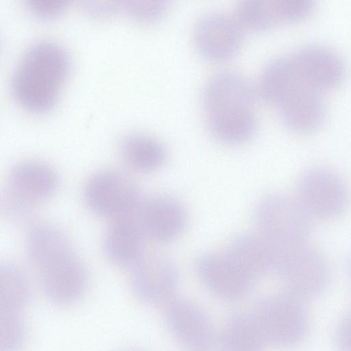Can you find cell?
I'll return each mask as SVG.
<instances>
[{
	"label": "cell",
	"mask_w": 351,
	"mask_h": 351,
	"mask_svg": "<svg viewBox=\"0 0 351 351\" xmlns=\"http://www.w3.org/2000/svg\"><path fill=\"white\" fill-rule=\"evenodd\" d=\"M346 74L345 62L337 52L323 45H305L264 66L258 93L276 108L287 128L311 133L322 125L326 96L340 85Z\"/></svg>",
	"instance_id": "6da1fadb"
},
{
	"label": "cell",
	"mask_w": 351,
	"mask_h": 351,
	"mask_svg": "<svg viewBox=\"0 0 351 351\" xmlns=\"http://www.w3.org/2000/svg\"><path fill=\"white\" fill-rule=\"evenodd\" d=\"M71 67L70 56L59 43L32 44L14 68L10 82L12 97L23 109L41 113L56 104Z\"/></svg>",
	"instance_id": "7a4b0ae2"
},
{
	"label": "cell",
	"mask_w": 351,
	"mask_h": 351,
	"mask_svg": "<svg viewBox=\"0 0 351 351\" xmlns=\"http://www.w3.org/2000/svg\"><path fill=\"white\" fill-rule=\"evenodd\" d=\"M202 98L208 128L217 139L239 144L253 136L256 90L243 75L234 71L215 75L205 84Z\"/></svg>",
	"instance_id": "3957f363"
},
{
	"label": "cell",
	"mask_w": 351,
	"mask_h": 351,
	"mask_svg": "<svg viewBox=\"0 0 351 351\" xmlns=\"http://www.w3.org/2000/svg\"><path fill=\"white\" fill-rule=\"evenodd\" d=\"M253 217L256 234L265 242L274 260L307 243L311 232V217L295 196L285 193L263 197Z\"/></svg>",
	"instance_id": "277c9868"
},
{
	"label": "cell",
	"mask_w": 351,
	"mask_h": 351,
	"mask_svg": "<svg viewBox=\"0 0 351 351\" xmlns=\"http://www.w3.org/2000/svg\"><path fill=\"white\" fill-rule=\"evenodd\" d=\"M303 302L287 291L257 302L253 314L267 343L290 348L304 340L308 330L309 318Z\"/></svg>",
	"instance_id": "5b68a950"
},
{
	"label": "cell",
	"mask_w": 351,
	"mask_h": 351,
	"mask_svg": "<svg viewBox=\"0 0 351 351\" xmlns=\"http://www.w3.org/2000/svg\"><path fill=\"white\" fill-rule=\"evenodd\" d=\"M83 195L93 213L112 221L132 215L142 199L132 178L116 169L93 174L85 183Z\"/></svg>",
	"instance_id": "8992f818"
},
{
	"label": "cell",
	"mask_w": 351,
	"mask_h": 351,
	"mask_svg": "<svg viewBox=\"0 0 351 351\" xmlns=\"http://www.w3.org/2000/svg\"><path fill=\"white\" fill-rule=\"evenodd\" d=\"M285 291L304 300L320 295L330 280V268L324 256L307 243L288 252L275 273Z\"/></svg>",
	"instance_id": "52a82bcc"
},
{
	"label": "cell",
	"mask_w": 351,
	"mask_h": 351,
	"mask_svg": "<svg viewBox=\"0 0 351 351\" xmlns=\"http://www.w3.org/2000/svg\"><path fill=\"white\" fill-rule=\"evenodd\" d=\"M311 218L327 220L340 215L349 202L344 181L333 171L313 168L299 178L295 196Z\"/></svg>",
	"instance_id": "ba28073f"
},
{
	"label": "cell",
	"mask_w": 351,
	"mask_h": 351,
	"mask_svg": "<svg viewBox=\"0 0 351 351\" xmlns=\"http://www.w3.org/2000/svg\"><path fill=\"white\" fill-rule=\"evenodd\" d=\"M131 271L132 290L144 303L165 306L175 298L179 274L176 265L167 256L143 254Z\"/></svg>",
	"instance_id": "9c48e42d"
},
{
	"label": "cell",
	"mask_w": 351,
	"mask_h": 351,
	"mask_svg": "<svg viewBox=\"0 0 351 351\" xmlns=\"http://www.w3.org/2000/svg\"><path fill=\"white\" fill-rule=\"evenodd\" d=\"M132 216L144 237L162 243L179 237L186 222L181 203L167 195L142 197Z\"/></svg>",
	"instance_id": "30bf717a"
},
{
	"label": "cell",
	"mask_w": 351,
	"mask_h": 351,
	"mask_svg": "<svg viewBox=\"0 0 351 351\" xmlns=\"http://www.w3.org/2000/svg\"><path fill=\"white\" fill-rule=\"evenodd\" d=\"M164 319L173 337L191 350L208 351L214 345L210 319L193 301L174 298L165 306Z\"/></svg>",
	"instance_id": "8fae6325"
},
{
	"label": "cell",
	"mask_w": 351,
	"mask_h": 351,
	"mask_svg": "<svg viewBox=\"0 0 351 351\" xmlns=\"http://www.w3.org/2000/svg\"><path fill=\"white\" fill-rule=\"evenodd\" d=\"M243 29L234 16L221 12L204 14L197 22L194 40L199 52L208 60L223 62L240 50Z\"/></svg>",
	"instance_id": "7c38bea8"
},
{
	"label": "cell",
	"mask_w": 351,
	"mask_h": 351,
	"mask_svg": "<svg viewBox=\"0 0 351 351\" xmlns=\"http://www.w3.org/2000/svg\"><path fill=\"white\" fill-rule=\"evenodd\" d=\"M315 3L313 0H243L237 4L234 16L243 29L261 32L306 18Z\"/></svg>",
	"instance_id": "4fadbf2b"
},
{
	"label": "cell",
	"mask_w": 351,
	"mask_h": 351,
	"mask_svg": "<svg viewBox=\"0 0 351 351\" xmlns=\"http://www.w3.org/2000/svg\"><path fill=\"white\" fill-rule=\"evenodd\" d=\"M195 269L206 289L226 300L245 296L255 281L223 252L202 254L196 261Z\"/></svg>",
	"instance_id": "5bb4252c"
},
{
	"label": "cell",
	"mask_w": 351,
	"mask_h": 351,
	"mask_svg": "<svg viewBox=\"0 0 351 351\" xmlns=\"http://www.w3.org/2000/svg\"><path fill=\"white\" fill-rule=\"evenodd\" d=\"M59 186L60 178L53 167L39 160H27L12 167L6 188L36 206L52 197Z\"/></svg>",
	"instance_id": "9a60e30c"
},
{
	"label": "cell",
	"mask_w": 351,
	"mask_h": 351,
	"mask_svg": "<svg viewBox=\"0 0 351 351\" xmlns=\"http://www.w3.org/2000/svg\"><path fill=\"white\" fill-rule=\"evenodd\" d=\"M25 246L28 258L38 272L78 256L68 236L49 223L32 226Z\"/></svg>",
	"instance_id": "2e32d148"
},
{
	"label": "cell",
	"mask_w": 351,
	"mask_h": 351,
	"mask_svg": "<svg viewBox=\"0 0 351 351\" xmlns=\"http://www.w3.org/2000/svg\"><path fill=\"white\" fill-rule=\"evenodd\" d=\"M143 237L132 215L114 220L104 236V253L114 265L132 268L144 254Z\"/></svg>",
	"instance_id": "e0dca14e"
},
{
	"label": "cell",
	"mask_w": 351,
	"mask_h": 351,
	"mask_svg": "<svg viewBox=\"0 0 351 351\" xmlns=\"http://www.w3.org/2000/svg\"><path fill=\"white\" fill-rule=\"evenodd\" d=\"M42 289L49 301L58 306H70L86 292L88 276L81 259L56 271L40 276Z\"/></svg>",
	"instance_id": "ac0fdd59"
},
{
	"label": "cell",
	"mask_w": 351,
	"mask_h": 351,
	"mask_svg": "<svg viewBox=\"0 0 351 351\" xmlns=\"http://www.w3.org/2000/svg\"><path fill=\"white\" fill-rule=\"evenodd\" d=\"M118 148L125 164L138 172L154 171L167 159L165 145L155 137L144 133L125 134L119 141Z\"/></svg>",
	"instance_id": "d6986e66"
},
{
	"label": "cell",
	"mask_w": 351,
	"mask_h": 351,
	"mask_svg": "<svg viewBox=\"0 0 351 351\" xmlns=\"http://www.w3.org/2000/svg\"><path fill=\"white\" fill-rule=\"evenodd\" d=\"M267 344L253 313L236 312L227 319L220 337L222 351H264Z\"/></svg>",
	"instance_id": "ffe728a7"
},
{
	"label": "cell",
	"mask_w": 351,
	"mask_h": 351,
	"mask_svg": "<svg viewBox=\"0 0 351 351\" xmlns=\"http://www.w3.org/2000/svg\"><path fill=\"white\" fill-rule=\"evenodd\" d=\"M223 252L254 280L271 272L267 247L256 234L234 238Z\"/></svg>",
	"instance_id": "44dd1931"
},
{
	"label": "cell",
	"mask_w": 351,
	"mask_h": 351,
	"mask_svg": "<svg viewBox=\"0 0 351 351\" xmlns=\"http://www.w3.org/2000/svg\"><path fill=\"white\" fill-rule=\"evenodd\" d=\"M1 313H20L31 295L29 280L18 265L2 262L0 265Z\"/></svg>",
	"instance_id": "7402d4cb"
},
{
	"label": "cell",
	"mask_w": 351,
	"mask_h": 351,
	"mask_svg": "<svg viewBox=\"0 0 351 351\" xmlns=\"http://www.w3.org/2000/svg\"><path fill=\"white\" fill-rule=\"evenodd\" d=\"M25 330L21 314L1 313V351H21Z\"/></svg>",
	"instance_id": "603a6c76"
},
{
	"label": "cell",
	"mask_w": 351,
	"mask_h": 351,
	"mask_svg": "<svg viewBox=\"0 0 351 351\" xmlns=\"http://www.w3.org/2000/svg\"><path fill=\"white\" fill-rule=\"evenodd\" d=\"M35 205L5 188L1 197L2 217L12 223L27 222L34 214Z\"/></svg>",
	"instance_id": "cb8c5ba5"
},
{
	"label": "cell",
	"mask_w": 351,
	"mask_h": 351,
	"mask_svg": "<svg viewBox=\"0 0 351 351\" xmlns=\"http://www.w3.org/2000/svg\"><path fill=\"white\" fill-rule=\"evenodd\" d=\"M121 8L133 19L152 22L160 19L166 12L169 2L162 0H125Z\"/></svg>",
	"instance_id": "d4e9b609"
},
{
	"label": "cell",
	"mask_w": 351,
	"mask_h": 351,
	"mask_svg": "<svg viewBox=\"0 0 351 351\" xmlns=\"http://www.w3.org/2000/svg\"><path fill=\"white\" fill-rule=\"evenodd\" d=\"M26 2L32 12L45 19L58 15L70 3L69 0H27Z\"/></svg>",
	"instance_id": "484cf974"
},
{
	"label": "cell",
	"mask_w": 351,
	"mask_h": 351,
	"mask_svg": "<svg viewBox=\"0 0 351 351\" xmlns=\"http://www.w3.org/2000/svg\"><path fill=\"white\" fill-rule=\"evenodd\" d=\"M336 341L341 351H351V311L340 321L336 331Z\"/></svg>",
	"instance_id": "4316f807"
},
{
	"label": "cell",
	"mask_w": 351,
	"mask_h": 351,
	"mask_svg": "<svg viewBox=\"0 0 351 351\" xmlns=\"http://www.w3.org/2000/svg\"><path fill=\"white\" fill-rule=\"evenodd\" d=\"M84 10L94 16H106L121 8L120 1H85L83 3Z\"/></svg>",
	"instance_id": "83f0119b"
},
{
	"label": "cell",
	"mask_w": 351,
	"mask_h": 351,
	"mask_svg": "<svg viewBox=\"0 0 351 351\" xmlns=\"http://www.w3.org/2000/svg\"><path fill=\"white\" fill-rule=\"evenodd\" d=\"M348 268H349V272L351 276V256L350 257V258L348 260Z\"/></svg>",
	"instance_id": "f1b7e54d"
}]
</instances>
